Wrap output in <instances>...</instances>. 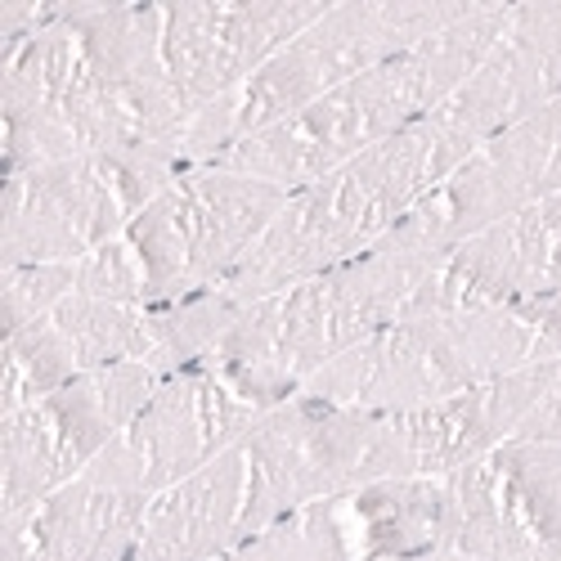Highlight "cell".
I'll return each mask as SVG.
<instances>
[{
  "label": "cell",
  "instance_id": "obj_1",
  "mask_svg": "<svg viewBox=\"0 0 561 561\" xmlns=\"http://www.w3.org/2000/svg\"><path fill=\"white\" fill-rule=\"evenodd\" d=\"M194 104L162 55V5H59L0 72L5 175L68 158L190 167Z\"/></svg>",
  "mask_w": 561,
  "mask_h": 561
},
{
  "label": "cell",
  "instance_id": "obj_2",
  "mask_svg": "<svg viewBox=\"0 0 561 561\" xmlns=\"http://www.w3.org/2000/svg\"><path fill=\"white\" fill-rule=\"evenodd\" d=\"M445 261L449 252L391 229L355 261L243 306L207 368L261 413L288 404L323 364L423 310Z\"/></svg>",
  "mask_w": 561,
  "mask_h": 561
},
{
  "label": "cell",
  "instance_id": "obj_3",
  "mask_svg": "<svg viewBox=\"0 0 561 561\" xmlns=\"http://www.w3.org/2000/svg\"><path fill=\"white\" fill-rule=\"evenodd\" d=\"M472 153L477 149L436 113L413 122L409 130L391 135L387 145L293 190L284 211L261 233L248 261L220 284V293L252 306L310 274L355 261L373 243H382Z\"/></svg>",
  "mask_w": 561,
  "mask_h": 561
},
{
  "label": "cell",
  "instance_id": "obj_4",
  "mask_svg": "<svg viewBox=\"0 0 561 561\" xmlns=\"http://www.w3.org/2000/svg\"><path fill=\"white\" fill-rule=\"evenodd\" d=\"M507 10L512 5H477L462 23L329 90L323 100L293 113L288 122H274L239 139L211 167L270 180L288 194L301 190V184H314L342 162L378 149L413 122L432 117L490 55V45L507 23Z\"/></svg>",
  "mask_w": 561,
  "mask_h": 561
},
{
  "label": "cell",
  "instance_id": "obj_5",
  "mask_svg": "<svg viewBox=\"0 0 561 561\" xmlns=\"http://www.w3.org/2000/svg\"><path fill=\"white\" fill-rule=\"evenodd\" d=\"M552 355H561V297L436 310L351 346L323 364L301 396L364 413H400L440 404Z\"/></svg>",
  "mask_w": 561,
  "mask_h": 561
},
{
  "label": "cell",
  "instance_id": "obj_6",
  "mask_svg": "<svg viewBox=\"0 0 561 561\" xmlns=\"http://www.w3.org/2000/svg\"><path fill=\"white\" fill-rule=\"evenodd\" d=\"M472 10L477 5H467V0H351V5H329V14L314 19L288 50H278L243 90L225 95L233 145L274 122H288L329 90L462 23Z\"/></svg>",
  "mask_w": 561,
  "mask_h": 561
},
{
  "label": "cell",
  "instance_id": "obj_7",
  "mask_svg": "<svg viewBox=\"0 0 561 561\" xmlns=\"http://www.w3.org/2000/svg\"><path fill=\"white\" fill-rule=\"evenodd\" d=\"M288 190L270 180L194 167L139 211L126 239L145 265L149 310L220 288L284 211Z\"/></svg>",
  "mask_w": 561,
  "mask_h": 561
},
{
  "label": "cell",
  "instance_id": "obj_8",
  "mask_svg": "<svg viewBox=\"0 0 561 561\" xmlns=\"http://www.w3.org/2000/svg\"><path fill=\"white\" fill-rule=\"evenodd\" d=\"M180 175L167 158H68L5 175L0 265H59L100 252Z\"/></svg>",
  "mask_w": 561,
  "mask_h": 561
},
{
  "label": "cell",
  "instance_id": "obj_9",
  "mask_svg": "<svg viewBox=\"0 0 561 561\" xmlns=\"http://www.w3.org/2000/svg\"><path fill=\"white\" fill-rule=\"evenodd\" d=\"M248 512L243 539L301 507L351 499L382 481V413L293 396L256 417L243 436ZM239 539V543H243Z\"/></svg>",
  "mask_w": 561,
  "mask_h": 561
},
{
  "label": "cell",
  "instance_id": "obj_10",
  "mask_svg": "<svg viewBox=\"0 0 561 561\" xmlns=\"http://www.w3.org/2000/svg\"><path fill=\"white\" fill-rule=\"evenodd\" d=\"M149 364H113L5 413L0 423V517H19L95 462L158 391Z\"/></svg>",
  "mask_w": 561,
  "mask_h": 561
},
{
  "label": "cell",
  "instance_id": "obj_11",
  "mask_svg": "<svg viewBox=\"0 0 561 561\" xmlns=\"http://www.w3.org/2000/svg\"><path fill=\"white\" fill-rule=\"evenodd\" d=\"M256 417L261 409L225 387L211 368L171 373L135 413V423L85 472L126 494L158 499L239 445L256 427Z\"/></svg>",
  "mask_w": 561,
  "mask_h": 561
},
{
  "label": "cell",
  "instance_id": "obj_12",
  "mask_svg": "<svg viewBox=\"0 0 561 561\" xmlns=\"http://www.w3.org/2000/svg\"><path fill=\"white\" fill-rule=\"evenodd\" d=\"M561 194V95L499 130L396 229L436 252H454L494 220Z\"/></svg>",
  "mask_w": 561,
  "mask_h": 561
},
{
  "label": "cell",
  "instance_id": "obj_13",
  "mask_svg": "<svg viewBox=\"0 0 561 561\" xmlns=\"http://www.w3.org/2000/svg\"><path fill=\"white\" fill-rule=\"evenodd\" d=\"M323 14L319 0H180L162 5V55L180 95L207 108L243 90Z\"/></svg>",
  "mask_w": 561,
  "mask_h": 561
},
{
  "label": "cell",
  "instance_id": "obj_14",
  "mask_svg": "<svg viewBox=\"0 0 561 561\" xmlns=\"http://www.w3.org/2000/svg\"><path fill=\"white\" fill-rule=\"evenodd\" d=\"M149 351V310L72 293L50 314L5 337V387L0 409L19 413L23 404L50 396L85 373L113 364H145Z\"/></svg>",
  "mask_w": 561,
  "mask_h": 561
},
{
  "label": "cell",
  "instance_id": "obj_15",
  "mask_svg": "<svg viewBox=\"0 0 561 561\" xmlns=\"http://www.w3.org/2000/svg\"><path fill=\"white\" fill-rule=\"evenodd\" d=\"M561 297V194L530 203L449 252L417 314Z\"/></svg>",
  "mask_w": 561,
  "mask_h": 561
},
{
  "label": "cell",
  "instance_id": "obj_16",
  "mask_svg": "<svg viewBox=\"0 0 561 561\" xmlns=\"http://www.w3.org/2000/svg\"><path fill=\"white\" fill-rule=\"evenodd\" d=\"M561 95V5H512L499 41L454 95L436 108L467 145L481 149Z\"/></svg>",
  "mask_w": 561,
  "mask_h": 561
},
{
  "label": "cell",
  "instance_id": "obj_17",
  "mask_svg": "<svg viewBox=\"0 0 561 561\" xmlns=\"http://www.w3.org/2000/svg\"><path fill=\"white\" fill-rule=\"evenodd\" d=\"M149 499L81 472L19 517H5L0 561H135Z\"/></svg>",
  "mask_w": 561,
  "mask_h": 561
},
{
  "label": "cell",
  "instance_id": "obj_18",
  "mask_svg": "<svg viewBox=\"0 0 561 561\" xmlns=\"http://www.w3.org/2000/svg\"><path fill=\"white\" fill-rule=\"evenodd\" d=\"M248 512V454L243 440L203 472L149 499L135 561H216L243 539Z\"/></svg>",
  "mask_w": 561,
  "mask_h": 561
},
{
  "label": "cell",
  "instance_id": "obj_19",
  "mask_svg": "<svg viewBox=\"0 0 561 561\" xmlns=\"http://www.w3.org/2000/svg\"><path fill=\"white\" fill-rule=\"evenodd\" d=\"M359 561H413L454 548L449 477H400L364 485L346 499Z\"/></svg>",
  "mask_w": 561,
  "mask_h": 561
},
{
  "label": "cell",
  "instance_id": "obj_20",
  "mask_svg": "<svg viewBox=\"0 0 561 561\" xmlns=\"http://www.w3.org/2000/svg\"><path fill=\"white\" fill-rule=\"evenodd\" d=\"M454 490V548L481 561H530L539 552L535 535L526 530L517 503L507 494L494 454L445 472Z\"/></svg>",
  "mask_w": 561,
  "mask_h": 561
},
{
  "label": "cell",
  "instance_id": "obj_21",
  "mask_svg": "<svg viewBox=\"0 0 561 561\" xmlns=\"http://www.w3.org/2000/svg\"><path fill=\"white\" fill-rule=\"evenodd\" d=\"M239 314H243V301H233L220 288L198 293L190 301H175V306H153L149 310L145 364L158 373V378L190 373V368H207V359L220 351L225 333L233 329V319Z\"/></svg>",
  "mask_w": 561,
  "mask_h": 561
},
{
  "label": "cell",
  "instance_id": "obj_22",
  "mask_svg": "<svg viewBox=\"0 0 561 561\" xmlns=\"http://www.w3.org/2000/svg\"><path fill=\"white\" fill-rule=\"evenodd\" d=\"M216 561H359V539L346 499H333L256 530Z\"/></svg>",
  "mask_w": 561,
  "mask_h": 561
},
{
  "label": "cell",
  "instance_id": "obj_23",
  "mask_svg": "<svg viewBox=\"0 0 561 561\" xmlns=\"http://www.w3.org/2000/svg\"><path fill=\"white\" fill-rule=\"evenodd\" d=\"M494 462L535 543H561V445H503Z\"/></svg>",
  "mask_w": 561,
  "mask_h": 561
},
{
  "label": "cell",
  "instance_id": "obj_24",
  "mask_svg": "<svg viewBox=\"0 0 561 561\" xmlns=\"http://www.w3.org/2000/svg\"><path fill=\"white\" fill-rule=\"evenodd\" d=\"M72 293H77V261L5 270V284H0V297H5V337L36 323L41 314H50Z\"/></svg>",
  "mask_w": 561,
  "mask_h": 561
},
{
  "label": "cell",
  "instance_id": "obj_25",
  "mask_svg": "<svg viewBox=\"0 0 561 561\" xmlns=\"http://www.w3.org/2000/svg\"><path fill=\"white\" fill-rule=\"evenodd\" d=\"M413 561H481V557H467V552H427V557H413Z\"/></svg>",
  "mask_w": 561,
  "mask_h": 561
},
{
  "label": "cell",
  "instance_id": "obj_26",
  "mask_svg": "<svg viewBox=\"0 0 561 561\" xmlns=\"http://www.w3.org/2000/svg\"><path fill=\"white\" fill-rule=\"evenodd\" d=\"M530 561H561V543H552V548H539Z\"/></svg>",
  "mask_w": 561,
  "mask_h": 561
}]
</instances>
